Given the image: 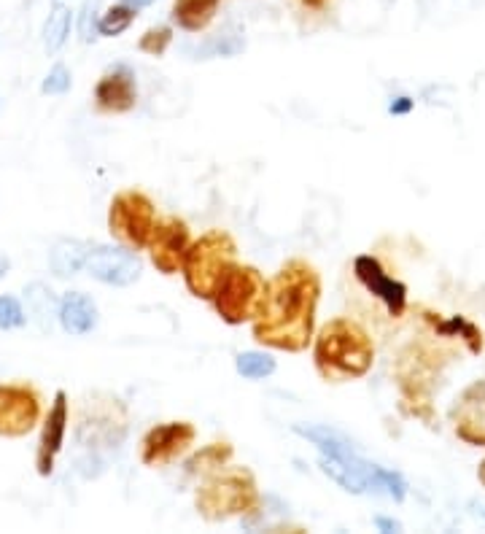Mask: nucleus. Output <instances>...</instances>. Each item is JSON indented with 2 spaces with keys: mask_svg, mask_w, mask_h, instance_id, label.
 <instances>
[{
  "mask_svg": "<svg viewBox=\"0 0 485 534\" xmlns=\"http://www.w3.org/2000/svg\"><path fill=\"white\" fill-rule=\"evenodd\" d=\"M321 303V273L308 259H286L267 281V305L251 324L259 346L302 354L316 335V313Z\"/></svg>",
  "mask_w": 485,
  "mask_h": 534,
  "instance_id": "f257e3e1",
  "label": "nucleus"
},
{
  "mask_svg": "<svg viewBox=\"0 0 485 534\" xmlns=\"http://www.w3.org/2000/svg\"><path fill=\"white\" fill-rule=\"evenodd\" d=\"M291 429L294 435L316 445L318 470L348 494H383L394 502L407 497V481L402 472L364 459L343 432L324 424H294Z\"/></svg>",
  "mask_w": 485,
  "mask_h": 534,
  "instance_id": "f03ea898",
  "label": "nucleus"
},
{
  "mask_svg": "<svg viewBox=\"0 0 485 534\" xmlns=\"http://www.w3.org/2000/svg\"><path fill=\"white\" fill-rule=\"evenodd\" d=\"M313 367L327 383L362 381L375 367V340L351 316L329 319L313 335Z\"/></svg>",
  "mask_w": 485,
  "mask_h": 534,
  "instance_id": "7ed1b4c3",
  "label": "nucleus"
},
{
  "mask_svg": "<svg viewBox=\"0 0 485 534\" xmlns=\"http://www.w3.org/2000/svg\"><path fill=\"white\" fill-rule=\"evenodd\" d=\"M262 505V491L248 467L224 464L221 470L203 475L194 489V508L208 524H224L232 518H246Z\"/></svg>",
  "mask_w": 485,
  "mask_h": 534,
  "instance_id": "20e7f679",
  "label": "nucleus"
},
{
  "mask_svg": "<svg viewBox=\"0 0 485 534\" xmlns=\"http://www.w3.org/2000/svg\"><path fill=\"white\" fill-rule=\"evenodd\" d=\"M448 351L429 343H410L397 359V386L402 394V410L410 419L434 427L432 394L440 381L442 367L448 365Z\"/></svg>",
  "mask_w": 485,
  "mask_h": 534,
  "instance_id": "39448f33",
  "label": "nucleus"
},
{
  "mask_svg": "<svg viewBox=\"0 0 485 534\" xmlns=\"http://www.w3.org/2000/svg\"><path fill=\"white\" fill-rule=\"evenodd\" d=\"M238 262V243L227 230H208L200 238H194L186 251L181 278L192 297L211 303L221 278L230 273V267Z\"/></svg>",
  "mask_w": 485,
  "mask_h": 534,
  "instance_id": "423d86ee",
  "label": "nucleus"
},
{
  "mask_svg": "<svg viewBox=\"0 0 485 534\" xmlns=\"http://www.w3.org/2000/svg\"><path fill=\"white\" fill-rule=\"evenodd\" d=\"M211 305L216 316L224 324H230V327L254 324L267 305L265 276L259 273V267L235 262L230 267V273L221 278V284L216 286Z\"/></svg>",
  "mask_w": 485,
  "mask_h": 534,
  "instance_id": "0eeeda50",
  "label": "nucleus"
},
{
  "mask_svg": "<svg viewBox=\"0 0 485 534\" xmlns=\"http://www.w3.org/2000/svg\"><path fill=\"white\" fill-rule=\"evenodd\" d=\"M157 205L143 189H122L108 205V232L119 246L130 251H143L149 246L151 232L157 227Z\"/></svg>",
  "mask_w": 485,
  "mask_h": 534,
  "instance_id": "6e6552de",
  "label": "nucleus"
},
{
  "mask_svg": "<svg viewBox=\"0 0 485 534\" xmlns=\"http://www.w3.org/2000/svg\"><path fill=\"white\" fill-rule=\"evenodd\" d=\"M197 443V427L192 421H162L141 437V464L149 470H162L184 459Z\"/></svg>",
  "mask_w": 485,
  "mask_h": 534,
  "instance_id": "1a4fd4ad",
  "label": "nucleus"
},
{
  "mask_svg": "<svg viewBox=\"0 0 485 534\" xmlns=\"http://www.w3.org/2000/svg\"><path fill=\"white\" fill-rule=\"evenodd\" d=\"M41 419V397L27 383H0V437H25Z\"/></svg>",
  "mask_w": 485,
  "mask_h": 534,
  "instance_id": "9d476101",
  "label": "nucleus"
},
{
  "mask_svg": "<svg viewBox=\"0 0 485 534\" xmlns=\"http://www.w3.org/2000/svg\"><path fill=\"white\" fill-rule=\"evenodd\" d=\"M192 241V230L181 216L159 219L154 232H151L149 246H146L151 265L157 267L162 276H176V273H181V265H184V257Z\"/></svg>",
  "mask_w": 485,
  "mask_h": 534,
  "instance_id": "9b49d317",
  "label": "nucleus"
},
{
  "mask_svg": "<svg viewBox=\"0 0 485 534\" xmlns=\"http://www.w3.org/2000/svg\"><path fill=\"white\" fill-rule=\"evenodd\" d=\"M453 435L469 448H485V378L461 389L448 410Z\"/></svg>",
  "mask_w": 485,
  "mask_h": 534,
  "instance_id": "f8f14e48",
  "label": "nucleus"
},
{
  "mask_svg": "<svg viewBox=\"0 0 485 534\" xmlns=\"http://www.w3.org/2000/svg\"><path fill=\"white\" fill-rule=\"evenodd\" d=\"M89 276L106 286H133L143 273L138 254L124 246H106V243H92L87 257Z\"/></svg>",
  "mask_w": 485,
  "mask_h": 534,
  "instance_id": "ddd939ff",
  "label": "nucleus"
},
{
  "mask_svg": "<svg viewBox=\"0 0 485 534\" xmlns=\"http://www.w3.org/2000/svg\"><path fill=\"white\" fill-rule=\"evenodd\" d=\"M353 276L356 281L372 294L378 297L380 303L386 305V311L394 316V319H402L407 311V286L399 281V278L388 276L386 267L380 265L378 257L372 254H359L353 259Z\"/></svg>",
  "mask_w": 485,
  "mask_h": 534,
  "instance_id": "4468645a",
  "label": "nucleus"
},
{
  "mask_svg": "<svg viewBox=\"0 0 485 534\" xmlns=\"http://www.w3.org/2000/svg\"><path fill=\"white\" fill-rule=\"evenodd\" d=\"M138 106V79L130 65H111L95 84V108L100 114L122 116Z\"/></svg>",
  "mask_w": 485,
  "mask_h": 534,
  "instance_id": "2eb2a0df",
  "label": "nucleus"
},
{
  "mask_svg": "<svg viewBox=\"0 0 485 534\" xmlns=\"http://www.w3.org/2000/svg\"><path fill=\"white\" fill-rule=\"evenodd\" d=\"M68 419H71V402H68V394L57 389L36 448V470L41 478H49L54 472V462H57L62 445H65V435H68Z\"/></svg>",
  "mask_w": 485,
  "mask_h": 534,
  "instance_id": "dca6fc26",
  "label": "nucleus"
},
{
  "mask_svg": "<svg viewBox=\"0 0 485 534\" xmlns=\"http://www.w3.org/2000/svg\"><path fill=\"white\" fill-rule=\"evenodd\" d=\"M60 327L68 335L84 338L97 327V305L95 300L84 292H68L60 300V313H57Z\"/></svg>",
  "mask_w": 485,
  "mask_h": 534,
  "instance_id": "f3484780",
  "label": "nucleus"
},
{
  "mask_svg": "<svg viewBox=\"0 0 485 534\" xmlns=\"http://www.w3.org/2000/svg\"><path fill=\"white\" fill-rule=\"evenodd\" d=\"M221 0H173L170 19L186 33H203L219 14Z\"/></svg>",
  "mask_w": 485,
  "mask_h": 534,
  "instance_id": "a211bd4d",
  "label": "nucleus"
},
{
  "mask_svg": "<svg viewBox=\"0 0 485 534\" xmlns=\"http://www.w3.org/2000/svg\"><path fill=\"white\" fill-rule=\"evenodd\" d=\"M92 243L79 238H60L49 251V267L57 278H71L87 267V257Z\"/></svg>",
  "mask_w": 485,
  "mask_h": 534,
  "instance_id": "6ab92c4d",
  "label": "nucleus"
},
{
  "mask_svg": "<svg viewBox=\"0 0 485 534\" xmlns=\"http://www.w3.org/2000/svg\"><path fill=\"white\" fill-rule=\"evenodd\" d=\"M25 305L27 316L36 321L38 330H52L54 319L60 313V300L54 297V292L44 281H33V284L25 286Z\"/></svg>",
  "mask_w": 485,
  "mask_h": 534,
  "instance_id": "aec40b11",
  "label": "nucleus"
},
{
  "mask_svg": "<svg viewBox=\"0 0 485 534\" xmlns=\"http://www.w3.org/2000/svg\"><path fill=\"white\" fill-rule=\"evenodd\" d=\"M246 52V36L238 25H224L208 36L203 44L194 49L197 60H211V57H238Z\"/></svg>",
  "mask_w": 485,
  "mask_h": 534,
  "instance_id": "412c9836",
  "label": "nucleus"
},
{
  "mask_svg": "<svg viewBox=\"0 0 485 534\" xmlns=\"http://www.w3.org/2000/svg\"><path fill=\"white\" fill-rule=\"evenodd\" d=\"M73 27V9L68 3H52V11L44 22V49L49 54H60L62 46L68 44Z\"/></svg>",
  "mask_w": 485,
  "mask_h": 534,
  "instance_id": "4be33fe9",
  "label": "nucleus"
},
{
  "mask_svg": "<svg viewBox=\"0 0 485 534\" xmlns=\"http://www.w3.org/2000/svg\"><path fill=\"white\" fill-rule=\"evenodd\" d=\"M232 456H235V445L227 443V440H216V443L203 445L197 454H192L186 459V472L203 478L208 472H216L221 470L224 464H230Z\"/></svg>",
  "mask_w": 485,
  "mask_h": 534,
  "instance_id": "5701e85b",
  "label": "nucleus"
},
{
  "mask_svg": "<svg viewBox=\"0 0 485 534\" xmlns=\"http://www.w3.org/2000/svg\"><path fill=\"white\" fill-rule=\"evenodd\" d=\"M235 370L246 381H265L278 370V365L265 351H243V354L235 356Z\"/></svg>",
  "mask_w": 485,
  "mask_h": 534,
  "instance_id": "b1692460",
  "label": "nucleus"
},
{
  "mask_svg": "<svg viewBox=\"0 0 485 534\" xmlns=\"http://www.w3.org/2000/svg\"><path fill=\"white\" fill-rule=\"evenodd\" d=\"M434 332H440L442 338H461L472 354L483 351V332L477 330L475 324L464 319V316H453L448 321H434Z\"/></svg>",
  "mask_w": 485,
  "mask_h": 534,
  "instance_id": "393cba45",
  "label": "nucleus"
},
{
  "mask_svg": "<svg viewBox=\"0 0 485 534\" xmlns=\"http://www.w3.org/2000/svg\"><path fill=\"white\" fill-rule=\"evenodd\" d=\"M135 17H138V11L130 9L127 3H114L111 9L106 11V14H100V22H97V33L106 38H116L122 36L124 30H130V25L135 22Z\"/></svg>",
  "mask_w": 485,
  "mask_h": 534,
  "instance_id": "a878e982",
  "label": "nucleus"
},
{
  "mask_svg": "<svg viewBox=\"0 0 485 534\" xmlns=\"http://www.w3.org/2000/svg\"><path fill=\"white\" fill-rule=\"evenodd\" d=\"M170 44H173V27L154 25L143 33L141 41H138V49L143 54H149V57H162L170 49Z\"/></svg>",
  "mask_w": 485,
  "mask_h": 534,
  "instance_id": "bb28decb",
  "label": "nucleus"
},
{
  "mask_svg": "<svg viewBox=\"0 0 485 534\" xmlns=\"http://www.w3.org/2000/svg\"><path fill=\"white\" fill-rule=\"evenodd\" d=\"M27 313L22 308L17 297H11V294H3L0 297V330H19V327H25Z\"/></svg>",
  "mask_w": 485,
  "mask_h": 534,
  "instance_id": "cd10ccee",
  "label": "nucleus"
},
{
  "mask_svg": "<svg viewBox=\"0 0 485 534\" xmlns=\"http://www.w3.org/2000/svg\"><path fill=\"white\" fill-rule=\"evenodd\" d=\"M100 0H84L79 11V38L84 44H92L100 33H97V22H100Z\"/></svg>",
  "mask_w": 485,
  "mask_h": 534,
  "instance_id": "c85d7f7f",
  "label": "nucleus"
},
{
  "mask_svg": "<svg viewBox=\"0 0 485 534\" xmlns=\"http://www.w3.org/2000/svg\"><path fill=\"white\" fill-rule=\"evenodd\" d=\"M71 84V71L62 63H57L52 71L46 73V79L41 81V92H44V95H65V92L71 89Z\"/></svg>",
  "mask_w": 485,
  "mask_h": 534,
  "instance_id": "c756f323",
  "label": "nucleus"
},
{
  "mask_svg": "<svg viewBox=\"0 0 485 534\" xmlns=\"http://www.w3.org/2000/svg\"><path fill=\"white\" fill-rule=\"evenodd\" d=\"M375 526H378V532H402V524H399V521H394V518H386V516L375 518Z\"/></svg>",
  "mask_w": 485,
  "mask_h": 534,
  "instance_id": "7c9ffc66",
  "label": "nucleus"
},
{
  "mask_svg": "<svg viewBox=\"0 0 485 534\" xmlns=\"http://www.w3.org/2000/svg\"><path fill=\"white\" fill-rule=\"evenodd\" d=\"M410 108H413V100H410V98H397L394 103H391V106H388V111H391V114H407Z\"/></svg>",
  "mask_w": 485,
  "mask_h": 534,
  "instance_id": "2f4dec72",
  "label": "nucleus"
},
{
  "mask_svg": "<svg viewBox=\"0 0 485 534\" xmlns=\"http://www.w3.org/2000/svg\"><path fill=\"white\" fill-rule=\"evenodd\" d=\"M302 6H305V9H310V11H321L324 9V6H327L329 0H300Z\"/></svg>",
  "mask_w": 485,
  "mask_h": 534,
  "instance_id": "473e14b6",
  "label": "nucleus"
},
{
  "mask_svg": "<svg viewBox=\"0 0 485 534\" xmlns=\"http://www.w3.org/2000/svg\"><path fill=\"white\" fill-rule=\"evenodd\" d=\"M122 3H127L130 9L141 11V9H149V6H151V3H154V0H122Z\"/></svg>",
  "mask_w": 485,
  "mask_h": 534,
  "instance_id": "72a5a7b5",
  "label": "nucleus"
},
{
  "mask_svg": "<svg viewBox=\"0 0 485 534\" xmlns=\"http://www.w3.org/2000/svg\"><path fill=\"white\" fill-rule=\"evenodd\" d=\"M9 267H11L9 257H6V254H0V281L6 278V273H9Z\"/></svg>",
  "mask_w": 485,
  "mask_h": 534,
  "instance_id": "f704fd0d",
  "label": "nucleus"
},
{
  "mask_svg": "<svg viewBox=\"0 0 485 534\" xmlns=\"http://www.w3.org/2000/svg\"><path fill=\"white\" fill-rule=\"evenodd\" d=\"M469 508H472V513L485 518V502H469Z\"/></svg>",
  "mask_w": 485,
  "mask_h": 534,
  "instance_id": "c9c22d12",
  "label": "nucleus"
},
{
  "mask_svg": "<svg viewBox=\"0 0 485 534\" xmlns=\"http://www.w3.org/2000/svg\"><path fill=\"white\" fill-rule=\"evenodd\" d=\"M477 481H480V486L485 489V459L480 464H477Z\"/></svg>",
  "mask_w": 485,
  "mask_h": 534,
  "instance_id": "e433bc0d",
  "label": "nucleus"
},
{
  "mask_svg": "<svg viewBox=\"0 0 485 534\" xmlns=\"http://www.w3.org/2000/svg\"><path fill=\"white\" fill-rule=\"evenodd\" d=\"M52 3H65V0H52Z\"/></svg>",
  "mask_w": 485,
  "mask_h": 534,
  "instance_id": "4c0bfd02",
  "label": "nucleus"
}]
</instances>
